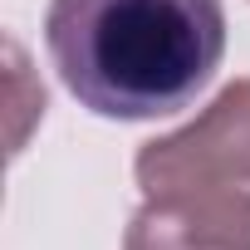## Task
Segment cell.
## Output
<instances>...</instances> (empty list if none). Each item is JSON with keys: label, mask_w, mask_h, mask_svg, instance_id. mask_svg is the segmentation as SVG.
<instances>
[{"label": "cell", "mask_w": 250, "mask_h": 250, "mask_svg": "<svg viewBox=\"0 0 250 250\" xmlns=\"http://www.w3.org/2000/svg\"><path fill=\"white\" fill-rule=\"evenodd\" d=\"M44 49L64 88L98 118L182 113L221 69V0H49Z\"/></svg>", "instance_id": "cell-1"}, {"label": "cell", "mask_w": 250, "mask_h": 250, "mask_svg": "<svg viewBox=\"0 0 250 250\" xmlns=\"http://www.w3.org/2000/svg\"><path fill=\"white\" fill-rule=\"evenodd\" d=\"M133 177L143 196H250V79L226 83L187 128L143 143L133 157Z\"/></svg>", "instance_id": "cell-2"}, {"label": "cell", "mask_w": 250, "mask_h": 250, "mask_svg": "<svg viewBox=\"0 0 250 250\" xmlns=\"http://www.w3.org/2000/svg\"><path fill=\"white\" fill-rule=\"evenodd\" d=\"M123 250H250V196H147L128 221Z\"/></svg>", "instance_id": "cell-3"}]
</instances>
